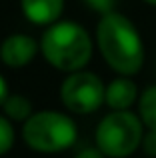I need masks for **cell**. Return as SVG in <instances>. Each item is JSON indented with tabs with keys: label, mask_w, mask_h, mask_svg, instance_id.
Listing matches in <instances>:
<instances>
[{
	"label": "cell",
	"mask_w": 156,
	"mask_h": 158,
	"mask_svg": "<svg viewBox=\"0 0 156 158\" xmlns=\"http://www.w3.org/2000/svg\"><path fill=\"white\" fill-rule=\"evenodd\" d=\"M144 122L130 110H110L96 126L94 140L106 158H128L142 146Z\"/></svg>",
	"instance_id": "3"
},
{
	"label": "cell",
	"mask_w": 156,
	"mask_h": 158,
	"mask_svg": "<svg viewBox=\"0 0 156 158\" xmlns=\"http://www.w3.org/2000/svg\"><path fill=\"white\" fill-rule=\"evenodd\" d=\"M138 102V86L130 76H118L106 84L104 104L110 110H130Z\"/></svg>",
	"instance_id": "7"
},
{
	"label": "cell",
	"mask_w": 156,
	"mask_h": 158,
	"mask_svg": "<svg viewBox=\"0 0 156 158\" xmlns=\"http://www.w3.org/2000/svg\"><path fill=\"white\" fill-rule=\"evenodd\" d=\"M4 116L12 122H26L34 112H32V102L24 94H8V98L2 104Z\"/></svg>",
	"instance_id": "9"
},
{
	"label": "cell",
	"mask_w": 156,
	"mask_h": 158,
	"mask_svg": "<svg viewBox=\"0 0 156 158\" xmlns=\"http://www.w3.org/2000/svg\"><path fill=\"white\" fill-rule=\"evenodd\" d=\"M140 148H142V152H144L148 158H156V130H152V128H146Z\"/></svg>",
	"instance_id": "12"
},
{
	"label": "cell",
	"mask_w": 156,
	"mask_h": 158,
	"mask_svg": "<svg viewBox=\"0 0 156 158\" xmlns=\"http://www.w3.org/2000/svg\"><path fill=\"white\" fill-rule=\"evenodd\" d=\"M16 132L12 126V120L0 114V156H4L6 152H10V148L14 146Z\"/></svg>",
	"instance_id": "11"
},
{
	"label": "cell",
	"mask_w": 156,
	"mask_h": 158,
	"mask_svg": "<svg viewBox=\"0 0 156 158\" xmlns=\"http://www.w3.org/2000/svg\"><path fill=\"white\" fill-rule=\"evenodd\" d=\"M40 52L50 66L62 72H78L92 58V38L72 20L54 22L40 38Z\"/></svg>",
	"instance_id": "2"
},
{
	"label": "cell",
	"mask_w": 156,
	"mask_h": 158,
	"mask_svg": "<svg viewBox=\"0 0 156 158\" xmlns=\"http://www.w3.org/2000/svg\"><path fill=\"white\" fill-rule=\"evenodd\" d=\"M96 44L104 62L120 76H134L144 66V42L128 16L112 10L96 24Z\"/></svg>",
	"instance_id": "1"
},
{
	"label": "cell",
	"mask_w": 156,
	"mask_h": 158,
	"mask_svg": "<svg viewBox=\"0 0 156 158\" xmlns=\"http://www.w3.org/2000/svg\"><path fill=\"white\" fill-rule=\"evenodd\" d=\"M138 116L146 128L156 130V84L144 88L138 96Z\"/></svg>",
	"instance_id": "10"
},
{
	"label": "cell",
	"mask_w": 156,
	"mask_h": 158,
	"mask_svg": "<svg viewBox=\"0 0 156 158\" xmlns=\"http://www.w3.org/2000/svg\"><path fill=\"white\" fill-rule=\"evenodd\" d=\"M78 128L74 120L64 112L40 110L22 124V138L26 146L36 152L52 154L70 148L76 142Z\"/></svg>",
	"instance_id": "4"
},
{
	"label": "cell",
	"mask_w": 156,
	"mask_h": 158,
	"mask_svg": "<svg viewBox=\"0 0 156 158\" xmlns=\"http://www.w3.org/2000/svg\"><path fill=\"white\" fill-rule=\"evenodd\" d=\"M20 8L32 24L50 26L62 16L64 0H20Z\"/></svg>",
	"instance_id": "8"
},
{
	"label": "cell",
	"mask_w": 156,
	"mask_h": 158,
	"mask_svg": "<svg viewBox=\"0 0 156 158\" xmlns=\"http://www.w3.org/2000/svg\"><path fill=\"white\" fill-rule=\"evenodd\" d=\"M146 4H150V6H156V0H144Z\"/></svg>",
	"instance_id": "16"
},
{
	"label": "cell",
	"mask_w": 156,
	"mask_h": 158,
	"mask_svg": "<svg viewBox=\"0 0 156 158\" xmlns=\"http://www.w3.org/2000/svg\"><path fill=\"white\" fill-rule=\"evenodd\" d=\"M8 82L4 80V76L0 74V108H2V104H4V100L8 98Z\"/></svg>",
	"instance_id": "15"
},
{
	"label": "cell",
	"mask_w": 156,
	"mask_h": 158,
	"mask_svg": "<svg viewBox=\"0 0 156 158\" xmlns=\"http://www.w3.org/2000/svg\"><path fill=\"white\" fill-rule=\"evenodd\" d=\"M106 84L94 72H70L60 84L62 106L74 114H92L104 104Z\"/></svg>",
	"instance_id": "5"
},
{
	"label": "cell",
	"mask_w": 156,
	"mask_h": 158,
	"mask_svg": "<svg viewBox=\"0 0 156 158\" xmlns=\"http://www.w3.org/2000/svg\"><path fill=\"white\" fill-rule=\"evenodd\" d=\"M74 158H106V156L102 154V150L98 146H88V148H82Z\"/></svg>",
	"instance_id": "14"
},
{
	"label": "cell",
	"mask_w": 156,
	"mask_h": 158,
	"mask_svg": "<svg viewBox=\"0 0 156 158\" xmlns=\"http://www.w3.org/2000/svg\"><path fill=\"white\" fill-rule=\"evenodd\" d=\"M40 42L30 34H10L0 42V60L8 68H22L34 60Z\"/></svg>",
	"instance_id": "6"
},
{
	"label": "cell",
	"mask_w": 156,
	"mask_h": 158,
	"mask_svg": "<svg viewBox=\"0 0 156 158\" xmlns=\"http://www.w3.org/2000/svg\"><path fill=\"white\" fill-rule=\"evenodd\" d=\"M86 6L92 8L94 12H98V14H108V12L114 10V6H116L118 0H84Z\"/></svg>",
	"instance_id": "13"
}]
</instances>
